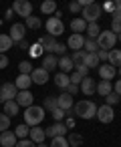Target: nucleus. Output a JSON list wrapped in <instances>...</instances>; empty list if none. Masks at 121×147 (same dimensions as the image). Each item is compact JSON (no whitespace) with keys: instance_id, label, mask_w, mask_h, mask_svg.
<instances>
[{"instance_id":"f257e3e1","label":"nucleus","mask_w":121,"mask_h":147,"mask_svg":"<svg viewBox=\"0 0 121 147\" xmlns=\"http://www.w3.org/2000/svg\"><path fill=\"white\" fill-rule=\"evenodd\" d=\"M45 119V109L39 107V105H30L24 109V125L28 127H37L39 123H43Z\"/></svg>"},{"instance_id":"f03ea898","label":"nucleus","mask_w":121,"mask_h":147,"mask_svg":"<svg viewBox=\"0 0 121 147\" xmlns=\"http://www.w3.org/2000/svg\"><path fill=\"white\" fill-rule=\"evenodd\" d=\"M73 111H75V115L81 117V119H93V117L97 115V105L87 99V101H79V103L73 107Z\"/></svg>"},{"instance_id":"7ed1b4c3","label":"nucleus","mask_w":121,"mask_h":147,"mask_svg":"<svg viewBox=\"0 0 121 147\" xmlns=\"http://www.w3.org/2000/svg\"><path fill=\"white\" fill-rule=\"evenodd\" d=\"M95 42H97L99 51L109 53V51H113L115 45H117V34H113L111 30H101V34L95 38Z\"/></svg>"},{"instance_id":"20e7f679","label":"nucleus","mask_w":121,"mask_h":147,"mask_svg":"<svg viewBox=\"0 0 121 147\" xmlns=\"http://www.w3.org/2000/svg\"><path fill=\"white\" fill-rule=\"evenodd\" d=\"M101 12H103V10H101V6H99L97 2H89V4L81 10V14H83L81 18H83L87 24H91V22H97V18L101 16Z\"/></svg>"},{"instance_id":"39448f33","label":"nucleus","mask_w":121,"mask_h":147,"mask_svg":"<svg viewBox=\"0 0 121 147\" xmlns=\"http://www.w3.org/2000/svg\"><path fill=\"white\" fill-rule=\"evenodd\" d=\"M12 12L26 20L28 16H32V4L28 2V0H14V4H12Z\"/></svg>"},{"instance_id":"423d86ee","label":"nucleus","mask_w":121,"mask_h":147,"mask_svg":"<svg viewBox=\"0 0 121 147\" xmlns=\"http://www.w3.org/2000/svg\"><path fill=\"white\" fill-rule=\"evenodd\" d=\"M45 28H47V34H51V36H61V34L65 32L63 20L55 18V16H49V20L45 22Z\"/></svg>"},{"instance_id":"0eeeda50","label":"nucleus","mask_w":121,"mask_h":147,"mask_svg":"<svg viewBox=\"0 0 121 147\" xmlns=\"http://www.w3.org/2000/svg\"><path fill=\"white\" fill-rule=\"evenodd\" d=\"M8 36L12 38V42H14V45L22 42V40H24V36H26V26H24L22 22H14V24L10 26V32H8Z\"/></svg>"},{"instance_id":"6e6552de","label":"nucleus","mask_w":121,"mask_h":147,"mask_svg":"<svg viewBox=\"0 0 121 147\" xmlns=\"http://www.w3.org/2000/svg\"><path fill=\"white\" fill-rule=\"evenodd\" d=\"M95 117L99 119V123L107 125V123H111V121L115 119V111H113V107H109V105H101V107H97V115H95Z\"/></svg>"},{"instance_id":"1a4fd4ad","label":"nucleus","mask_w":121,"mask_h":147,"mask_svg":"<svg viewBox=\"0 0 121 147\" xmlns=\"http://www.w3.org/2000/svg\"><path fill=\"white\" fill-rule=\"evenodd\" d=\"M18 89L14 87V83H2V87H0V101L2 103H8V101H14Z\"/></svg>"},{"instance_id":"9d476101","label":"nucleus","mask_w":121,"mask_h":147,"mask_svg":"<svg viewBox=\"0 0 121 147\" xmlns=\"http://www.w3.org/2000/svg\"><path fill=\"white\" fill-rule=\"evenodd\" d=\"M45 135H47L49 139L65 137V135H67V127H65V123H63V121H61V123H53V125H49V127L45 129Z\"/></svg>"},{"instance_id":"9b49d317","label":"nucleus","mask_w":121,"mask_h":147,"mask_svg":"<svg viewBox=\"0 0 121 147\" xmlns=\"http://www.w3.org/2000/svg\"><path fill=\"white\" fill-rule=\"evenodd\" d=\"M57 105H59V109H63L65 113H69L73 107H75V101H73V97L69 95V93H61L59 97H57Z\"/></svg>"},{"instance_id":"f8f14e48","label":"nucleus","mask_w":121,"mask_h":147,"mask_svg":"<svg viewBox=\"0 0 121 147\" xmlns=\"http://www.w3.org/2000/svg\"><path fill=\"white\" fill-rule=\"evenodd\" d=\"M49 79H51V75L45 69H32V73H30V81L34 85H47Z\"/></svg>"},{"instance_id":"ddd939ff","label":"nucleus","mask_w":121,"mask_h":147,"mask_svg":"<svg viewBox=\"0 0 121 147\" xmlns=\"http://www.w3.org/2000/svg\"><path fill=\"white\" fill-rule=\"evenodd\" d=\"M14 101H16L18 107H30L34 103V97H32L30 91H18L16 97H14Z\"/></svg>"},{"instance_id":"4468645a","label":"nucleus","mask_w":121,"mask_h":147,"mask_svg":"<svg viewBox=\"0 0 121 147\" xmlns=\"http://www.w3.org/2000/svg\"><path fill=\"white\" fill-rule=\"evenodd\" d=\"M95 89H97V83H95V79H91V77H85V79L81 81V85H79V93H85L87 97L93 95Z\"/></svg>"},{"instance_id":"2eb2a0df","label":"nucleus","mask_w":121,"mask_h":147,"mask_svg":"<svg viewBox=\"0 0 121 147\" xmlns=\"http://www.w3.org/2000/svg\"><path fill=\"white\" fill-rule=\"evenodd\" d=\"M28 139L34 143V145H39V143H45V139H47V135H45V129L43 127H30V131H28Z\"/></svg>"},{"instance_id":"dca6fc26","label":"nucleus","mask_w":121,"mask_h":147,"mask_svg":"<svg viewBox=\"0 0 121 147\" xmlns=\"http://www.w3.org/2000/svg\"><path fill=\"white\" fill-rule=\"evenodd\" d=\"M39 45L43 47V51H45L47 55H53V49H55L57 40H55V36H51V34H45V36H41V38H39Z\"/></svg>"},{"instance_id":"f3484780","label":"nucleus","mask_w":121,"mask_h":147,"mask_svg":"<svg viewBox=\"0 0 121 147\" xmlns=\"http://www.w3.org/2000/svg\"><path fill=\"white\" fill-rule=\"evenodd\" d=\"M83 45H85V36L83 34H71L69 40H67V47L73 49V53L75 51H83Z\"/></svg>"},{"instance_id":"a211bd4d","label":"nucleus","mask_w":121,"mask_h":147,"mask_svg":"<svg viewBox=\"0 0 121 147\" xmlns=\"http://www.w3.org/2000/svg\"><path fill=\"white\" fill-rule=\"evenodd\" d=\"M57 67H59V59H57L55 55H45V57H43V67H41V69H45L47 73H53Z\"/></svg>"},{"instance_id":"6ab92c4d","label":"nucleus","mask_w":121,"mask_h":147,"mask_svg":"<svg viewBox=\"0 0 121 147\" xmlns=\"http://www.w3.org/2000/svg\"><path fill=\"white\" fill-rule=\"evenodd\" d=\"M97 69H99V75H101V81H111L117 75V69H113L109 63L107 65H99Z\"/></svg>"},{"instance_id":"aec40b11","label":"nucleus","mask_w":121,"mask_h":147,"mask_svg":"<svg viewBox=\"0 0 121 147\" xmlns=\"http://www.w3.org/2000/svg\"><path fill=\"white\" fill-rule=\"evenodd\" d=\"M16 135L12 131H4V133H0V145L2 147H14L16 145Z\"/></svg>"},{"instance_id":"412c9836","label":"nucleus","mask_w":121,"mask_h":147,"mask_svg":"<svg viewBox=\"0 0 121 147\" xmlns=\"http://www.w3.org/2000/svg\"><path fill=\"white\" fill-rule=\"evenodd\" d=\"M30 85H32L30 75H18V77H16V81H14V87H16L18 91H28V89H30Z\"/></svg>"},{"instance_id":"4be33fe9","label":"nucleus","mask_w":121,"mask_h":147,"mask_svg":"<svg viewBox=\"0 0 121 147\" xmlns=\"http://www.w3.org/2000/svg\"><path fill=\"white\" fill-rule=\"evenodd\" d=\"M95 93H99L101 97H107L109 93H113V83H111V81H99Z\"/></svg>"},{"instance_id":"5701e85b","label":"nucleus","mask_w":121,"mask_h":147,"mask_svg":"<svg viewBox=\"0 0 121 147\" xmlns=\"http://www.w3.org/2000/svg\"><path fill=\"white\" fill-rule=\"evenodd\" d=\"M59 69H61V73L71 75V71L75 69V65H73V61L69 57H59Z\"/></svg>"},{"instance_id":"b1692460","label":"nucleus","mask_w":121,"mask_h":147,"mask_svg":"<svg viewBox=\"0 0 121 147\" xmlns=\"http://www.w3.org/2000/svg\"><path fill=\"white\" fill-rule=\"evenodd\" d=\"M109 65L113 67V69H119L121 67V49H113V51H109Z\"/></svg>"},{"instance_id":"393cba45","label":"nucleus","mask_w":121,"mask_h":147,"mask_svg":"<svg viewBox=\"0 0 121 147\" xmlns=\"http://www.w3.org/2000/svg\"><path fill=\"white\" fill-rule=\"evenodd\" d=\"M71 30H73V34H81V32H85L87 30V22L83 20V18H75V20H71Z\"/></svg>"},{"instance_id":"a878e982","label":"nucleus","mask_w":121,"mask_h":147,"mask_svg":"<svg viewBox=\"0 0 121 147\" xmlns=\"http://www.w3.org/2000/svg\"><path fill=\"white\" fill-rule=\"evenodd\" d=\"M83 65H85L87 69H97V67L101 65V63H99V59H97V53H87V55H85Z\"/></svg>"},{"instance_id":"bb28decb","label":"nucleus","mask_w":121,"mask_h":147,"mask_svg":"<svg viewBox=\"0 0 121 147\" xmlns=\"http://www.w3.org/2000/svg\"><path fill=\"white\" fill-rule=\"evenodd\" d=\"M111 32L113 34L121 32V12H117V10L111 14Z\"/></svg>"},{"instance_id":"cd10ccee","label":"nucleus","mask_w":121,"mask_h":147,"mask_svg":"<svg viewBox=\"0 0 121 147\" xmlns=\"http://www.w3.org/2000/svg\"><path fill=\"white\" fill-rule=\"evenodd\" d=\"M41 12L53 16V14L57 12V2H55V0H45V2L41 4Z\"/></svg>"},{"instance_id":"c85d7f7f","label":"nucleus","mask_w":121,"mask_h":147,"mask_svg":"<svg viewBox=\"0 0 121 147\" xmlns=\"http://www.w3.org/2000/svg\"><path fill=\"white\" fill-rule=\"evenodd\" d=\"M14 47V42H12V38L8 36V34H0V55H4L6 51H10Z\"/></svg>"},{"instance_id":"c756f323","label":"nucleus","mask_w":121,"mask_h":147,"mask_svg":"<svg viewBox=\"0 0 121 147\" xmlns=\"http://www.w3.org/2000/svg\"><path fill=\"white\" fill-rule=\"evenodd\" d=\"M18 111H20V107L16 105V101L4 103V115H6V117H14V115H18Z\"/></svg>"},{"instance_id":"7c9ffc66","label":"nucleus","mask_w":121,"mask_h":147,"mask_svg":"<svg viewBox=\"0 0 121 147\" xmlns=\"http://www.w3.org/2000/svg\"><path fill=\"white\" fill-rule=\"evenodd\" d=\"M55 85L59 87V89H67L71 83H69V75H65V73H59V75H55Z\"/></svg>"},{"instance_id":"2f4dec72","label":"nucleus","mask_w":121,"mask_h":147,"mask_svg":"<svg viewBox=\"0 0 121 147\" xmlns=\"http://www.w3.org/2000/svg\"><path fill=\"white\" fill-rule=\"evenodd\" d=\"M28 131H30V127L24 125V123H20V125H16V129H14L12 133L16 135V139H26V137H28Z\"/></svg>"},{"instance_id":"473e14b6","label":"nucleus","mask_w":121,"mask_h":147,"mask_svg":"<svg viewBox=\"0 0 121 147\" xmlns=\"http://www.w3.org/2000/svg\"><path fill=\"white\" fill-rule=\"evenodd\" d=\"M67 143H69V147H81L83 145V135L81 133H69Z\"/></svg>"},{"instance_id":"72a5a7b5","label":"nucleus","mask_w":121,"mask_h":147,"mask_svg":"<svg viewBox=\"0 0 121 147\" xmlns=\"http://www.w3.org/2000/svg\"><path fill=\"white\" fill-rule=\"evenodd\" d=\"M101 34V28H99V24L97 22H91V24H87V38H97Z\"/></svg>"},{"instance_id":"f704fd0d","label":"nucleus","mask_w":121,"mask_h":147,"mask_svg":"<svg viewBox=\"0 0 121 147\" xmlns=\"http://www.w3.org/2000/svg\"><path fill=\"white\" fill-rule=\"evenodd\" d=\"M24 26H26V28L37 30V28H41V26H43V22H41V18H39V16H34V14H32V16H28V18H26Z\"/></svg>"},{"instance_id":"c9c22d12","label":"nucleus","mask_w":121,"mask_h":147,"mask_svg":"<svg viewBox=\"0 0 121 147\" xmlns=\"http://www.w3.org/2000/svg\"><path fill=\"white\" fill-rule=\"evenodd\" d=\"M43 53H45V51H43V47H41L39 42H32V45L28 47V55H30V59H39Z\"/></svg>"},{"instance_id":"e433bc0d","label":"nucleus","mask_w":121,"mask_h":147,"mask_svg":"<svg viewBox=\"0 0 121 147\" xmlns=\"http://www.w3.org/2000/svg\"><path fill=\"white\" fill-rule=\"evenodd\" d=\"M32 69H34V67H32L30 61H20V63H18V73H20V75H30Z\"/></svg>"},{"instance_id":"4c0bfd02","label":"nucleus","mask_w":121,"mask_h":147,"mask_svg":"<svg viewBox=\"0 0 121 147\" xmlns=\"http://www.w3.org/2000/svg\"><path fill=\"white\" fill-rule=\"evenodd\" d=\"M83 51H85V53H97V51H99V47H97V42H95L93 38H85Z\"/></svg>"},{"instance_id":"58836bf2","label":"nucleus","mask_w":121,"mask_h":147,"mask_svg":"<svg viewBox=\"0 0 121 147\" xmlns=\"http://www.w3.org/2000/svg\"><path fill=\"white\" fill-rule=\"evenodd\" d=\"M57 107H59V105H57V97H51V95H49V97L45 99V105H43V109H47V111H51V113H53Z\"/></svg>"},{"instance_id":"ea45409f","label":"nucleus","mask_w":121,"mask_h":147,"mask_svg":"<svg viewBox=\"0 0 121 147\" xmlns=\"http://www.w3.org/2000/svg\"><path fill=\"white\" fill-rule=\"evenodd\" d=\"M119 101H121V97H119L117 93H109V95L105 97V105H109V107H115V105H119Z\"/></svg>"},{"instance_id":"a19ab883","label":"nucleus","mask_w":121,"mask_h":147,"mask_svg":"<svg viewBox=\"0 0 121 147\" xmlns=\"http://www.w3.org/2000/svg\"><path fill=\"white\" fill-rule=\"evenodd\" d=\"M8 127H10V117H6L4 113H0V133L8 131Z\"/></svg>"},{"instance_id":"79ce46f5","label":"nucleus","mask_w":121,"mask_h":147,"mask_svg":"<svg viewBox=\"0 0 121 147\" xmlns=\"http://www.w3.org/2000/svg\"><path fill=\"white\" fill-rule=\"evenodd\" d=\"M85 51H75L73 53V57H71V61H73V65H81L83 61H85Z\"/></svg>"},{"instance_id":"37998d69","label":"nucleus","mask_w":121,"mask_h":147,"mask_svg":"<svg viewBox=\"0 0 121 147\" xmlns=\"http://www.w3.org/2000/svg\"><path fill=\"white\" fill-rule=\"evenodd\" d=\"M51 147H69L67 137H55V139H51Z\"/></svg>"},{"instance_id":"c03bdc74","label":"nucleus","mask_w":121,"mask_h":147,"mask_svg":"<svg viewBox=\"0 0 121 147\" xmlns=\"http://www.w3.org/2000/svg\"><path fill=\"white\" fill-rule=\"evenodd\" d=\"M51 115H53V119H55L57 123H61V121H65V117H67V113H65L63 109H59V107H57V109H55V111H53Z\"/></svg>"},{"instance_id":"a18cd8bd","label":"nucleus","mask_w":121,"mask_h":147,"mask_svg":"<svg viewBox=\"0 0 121 147\" xmlns=\"http://www.w3.org/2000/svg\"><path fill=\"white\" fill-rule=\"evenodd\" d=\"M65 51H67V45H65V42H57V45H55V49H53V55L65 57Z\"/></svg>"},{"instance_id":"49530a36","label":"nucleus","mask_w":121,"mask_h":147,"mask_svg":"<svg viewBox=\"0 0 121 147\" xmlns=\"http://www.w3.org/2000/svg\"><path fill=\"white\" fill-rule=\"evenodd\" d=\"M101 10H103V12H109V14H113V12H115V4H113V0H107V2L101 6Z\"/></svg>"},{"instance_id":"de8ad7c7","label":"nucleus","mask_w":121,"mask_h":147,"mask_svg":"<svg viewBox=\"0 0 121 147\" xmlns=\"http://www.w3.org/2000/svg\"><path fill=\"white\" fill-rule=\"evenodd\" d=\"M75 69H77V71H75V73H79V75H81V77H83V79H85V77H87V75H89V69H87V67H85V65H83V63H81V65H75Z\"/></svg>"},{"instance_id":"09e8293b","label":"nucleus","mask_w":121,"mask_h":147,"mask_svg":"<svg viewBox=\"0 0 121 147\" xmlns=\"http://www.w3.org/2000/svg\"><path fill=\"white\" fill-rule=\"evenodd\" d=\"M81 81H83V77H81L79 73H73V75H69V83H71V85H81Z\"/></svg>"},{"instance_id":"8fccbe9b","label":"nucleus","mask_w":121,"mask_h":147,"mask_svg":"<svg viewBox=\"0 0 121 147\" xmlns=\"http://www.w3.org/2000/svg\"><path fill=\"white\" fill-rule=\"evenodd\" d=\"M14 147H37V145H34V143H32L30 139H18Z\"/></svg>"},{"instance_id":"3c124183","label":"nucleus","mask_w":121,"mask_h":147,"mask_svg":"<svg viewBox=\"0 0 121 147\" xmlns=\"http://www.w3.org/2000/svg\"><path fill=\"white\" fill-rule=\"evenodd\" d=\"M81 4H79V0H73V2H69V12H81Z\"/></svg>"},{"instance_id":"603ef678","label":"nucleus","mask_w":121,"mask_h":147,"mask_svg":"<svg viewBox=\"0 0 121 147\" xmlns=\"http://www.w3.org/2000/svg\"><path fill=\"white\" fill-rule=\"evenodd\" d=\"M65 93H69L71 97H73V95H77V93H79V85H69V87L65 89Z\"/></svg>"},{"instance_id":"864d4df0","label":"nucleus","mask_w":121,"mask_h":147,"mask_svg":"<svg viewBox=\"0 0 121 147\" xmlns=\"http://www.w3.org/2000/svg\"><path fill=\"white\" fill-rule=\"evenodd\" d=\"M63 123H65V127H67V129H73V127L77 125L73 117H65V121H63Z\"/></svg>"},{"instance_id":"5fc2aeb1","label":"nucleus","mask_w":121,"mask_h":147,"mask_svg":"<svg viewBox=\"0 0 121 147\" xmlns=\"http://www.w3.org/2000/svg\"><path fill=\"white\" fill-rule=\"evenodd\" d=\"M97 59H99V63H103V61L109 59V53H105V51H97Z\"/></svg>"},{"instance_id":"6e6d98bb","label":"nucleus","mask_w":121,"mask_h":147,"mask_svg":"<svg viewBox=\"0 0 121 147\" xmlns=\"http://www.w3.org/2000/svg\"><path fill=\"white\" fill-rule=\"evenodd\" d=\"M6 67H8V57L0 55V69H6Z\"/></svg>"},{"instance_id":"4d7b16f0","label":"nucleus","mask_w":121,"mask_h":147,"mask_svg":"<svg viewBox=\"0 0 121 147\" xmlns=\"http://www.w3.org/2000/svg\"><path fill=\"white\" fill-rule=\"evenodd\" d=\"M113 93H117V95L121 97V79L115 81V85H113Z\"/></svg>"},{"instance_id":"13d9d810","label":"nucleus","mask_w":121,"mask_h":147,"mask_svg":"<svg viewBox=\"0 0 121 147\" xmlns=\"http://www.w3.org/2000/svg\"><path fill=\"white\" fill-rule=\"evenodd\" d=\"M113 4H115V10L121 12V0H113Z\"/></svg>"},{"instance_id":"bf43d9fd","label":"nucleus","mask_w":121,"mask_h":147,"mask_svg":"<svg viewBox=\"0 0 121 147\" xmlns=\"http://www.w3.org/2000/svg\"><path fill=\"white\" fill-rule=\"evenodd\" d=\"M12 16H14V12H12V8H8L6 14H4V18H12Z\"/></svg>"},{"instance_id":"052dcab7","label":"nucleus","mask_w":121,"mask_h":147,"mask_svg":"<svg viewBox=\"0 0 121 147\" xmlns=\"http://www.w3.org/2000/svg\"><path fill=\"white\" fill-rule=\"evenodd\" d=\"M18 45H20V49H24V51H28V45H26L24 40H22V42H18Z\"/></svg>"},{"instance_id":"680f3d73","label":"nucleus","mask_w":121,"mask_h":147,"mask_svg":"<svg viewBox=\"0 0 121 147\" xmlns=\"http://www.w3.org/2000/svg\"><path fill=\"white\" fill-rule=\"evenodd\" d=\"M37 147H49V145H47V143H39Z\"/></svg>"},{"instance_id":"e2e57ef3","label":"nucleus","mask_w":121,"mask_h":147,"mask_svg":"<svg viewBox=\"0 0 121 147\" xmlns=\"http://www.w3.org/2000/svg\"><path fill=\"white\" fill-rule=\"evenodd\" d=\"M117 75H119V79H121V67H119V69H117Z\"/></svg>"},{"instance_id":"0e129e2a","label":"nucleus","mask_w":121,"mask_h":147,"mask_svg":"<svg viewBox=\"0 0 121 147\" xmlns=\"http://www.w3.org/2000/svg\"><path fill=\"white\" fill-rule=\"evenodd\" d=\"M117 40H119V42H121V32H119V34H117Z\"/></svg>"}]
</instances>
